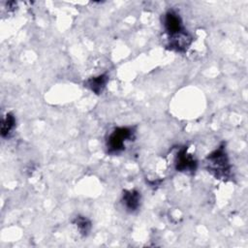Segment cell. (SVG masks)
I'll use <instances>...</instances> for the list:
<instances>
[{
  "mask_svg": "<svg viewBox=\"0 0 248 248\" xmlns=\"http://www.w3.org/2000/svg\"><path fill=\"white\" fill-rule=\"evenodd\" d=\"M205 166L206 170L218 179L225 180L230 177L231 164L224 143L207 155L205 159Z\"/></svg>",
  "mask_w": 248,
  "mask_h": 248,
  "instance_id": "obj_1",
  "label": "cell"
},
{
  "mask_svg": "<svg viewBox=\"0 0 248 248\" xmlns=\"http://www.w3.org/2000/svg\"><path fill=\"white\" fill-rule=\"evenodd\" d=\"M135 127H117L111 131L107 139V150L109 154H118L125 149L126 141L134 139Z\"/></svg>",
  "mask_w": 248,
  "mask_h": 248,
  "instance_id": "obj_2",
  "label": "cell"
},
{
  "mask_svg": "<svg viewBox=\"0 0 248 248\" xmlns=\"http://www.w3.org/2000/svg\"><path fill=\"white\" fill-rule=\"evenodd\" d=\"M198 163L194 156L187 152V147H182L174 158V168L177 171L193 173L197 169Z\"/></svg>",
  "mask_w": 248,
  "mask_h": 248,
  "instance_id": "obj_3",
  "label": "cell"
},
{
  "mask_svg": "<svg viewBox=\"0 0 248 248\" xmlns=\"http://www.w3.org/2000/svg\"><path fill=\"white\" fill-rule=\"evenodd\" d=\"M192 43V37L187 31H182L178 34L169 37L168 47L177 52H185Z\"/></svg>",
  "mask_w": 248,
  "mask_h": 248,
  "instance_id": "obj_4",
  "label": "cell"
},
{
  "mask_svg": "<svg viewBox=\"0 0 248 248\" xmlns=\"http://www.w3.org/2000/svg\"><path fill=\"white\" fill-rule=\"evenodd\" d=\"M164 27L169 37L178 34L185 30L182 25L181 17L174 11H169L166 13L164 16Z\"/></svg>",
  "mask_w": 248,
  "mask_h": 248,
  "instance_id": "obj_5",
  "label": "cell"
},
{
  "mask_svg": "<svg viewBox=\"0 0 248 248\" xmlns=\"http://www.w3.org/2000/svg\"><path fill=\"white\" fill-rule=\"evenodd\" d=\"M122 203L128 211H136L140 204V193L135 189L124 190L122 194Z\"/></svg>",
  "mask_w": 248,
  "mask_h": 248,
  "instance_id": "obj_6",
  "label": "cell"
},
{
  "mask_svg": "<svg viewBox=\"0 0 248 248\" xmlns=\"http://www.w3.org/2000/svg\"><path fill=\"white\" fill-rule=\"evenodd\" d=\"M108 81V75L107 73L98 75L96 77H91L84 81V86L91 90L93 93L99 95L101 94L107 86Z\"/></svg>",
  "mask_w": 248,
  "mask_h": 248,
  "instance_id": "obj_7",
  "label": "cell"
},
{
  "mask_svg": "<svg viewBox=\"0 0 248 248\" xmlns=\"http://www.w3.org/2000/svg\"><path fill=\"white\" fill-rule=\"evenodd\" d=\"M16 126V118L12 113H7L1 124V136L2 138H8Z\"/></svg>",
  "mask_w": 248,
  "mask_h": 248,
  "instance_id": "obj_8",
  "label": "cell"
},
{
  "mask_svg": "<svg viewBox=\"0 0 248 248\" xmlns=\"http://www.w3.org/2000/svg\"><path fill=\"white\" fill-rule=\"evenodd\" d=\"M73 223L78 228V230L81 235L86 236L89 233V232L91 230V222L85 216L78 215V216L75 217V219L73 220Z\"/></svg>",
  "mask_w": 248,
  "mask_h": 248,
  "instance_id": "obj_9",
  "label": "cell"
}]
</instances>
